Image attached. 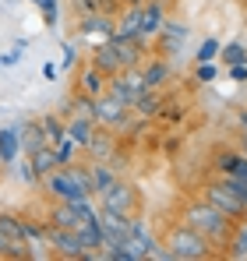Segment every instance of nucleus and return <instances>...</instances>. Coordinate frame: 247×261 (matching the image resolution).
Listing matches in <instances>:
<instances>
[{
	"mask_svg": "<svg viewBox=\"0 0 247 261\" xmlns=\"http://www.w3.org/2000/svg\"><path fill=\"white\" fill-rule=\"evenodd\" d=\"M180 219H184L187 226H194L215 251H226V244H230V237H233V229H237V222H233L230 216H223V212H219L212 201H205V198L184 201Z\"/></svg>",
	"mask_w": 247,
	"mask_h": 261,
	"instance_id": "f257e3e1",
	"label": "nucleus"
},
{
	"mask_svg": "<svg viewBox=\"0 0 247 261\" xmlns=\"http://www.w3.org/2000/svg\"><path fill=\"white\" fill-rule=\"evenodd\" d=\"M163 247H166V254H169V261H205V258H215L219 254L205 237L194 226H187L184 219L166 226Z\"/></svg>",
	"mask_w": 247,
	"mask_h": 261,
	"instance_id": "f03ea898",
	"label": "nucleus"
},
{
	"mask_svg": "<svg viewBox=\"0 0 247 261\" xmlns=\"http://www.w3.org/2000/svg\"><path fill=\"white\" fill-rule=\"evenodd\" d=\"M99 208L117 216H138L141 212V191L127 180H113L106 191H99Z\"/></svg>",
	"mask_w": 247,
	"mask_h": 261,
	"instance_id": "7ed1b4c3",
	"label": "nucleus"
},
{
	"mask_svg": "<svg viewBox=\"0 0 247 261\" xmlns=\"http://www.w3.org/2000/svg\"><path fill=\"white\" fill-rule=\"evenodd\" d=\"M202 198L205 201H212L223 216H230L233 222H240V219H247V205L237 198V191L226 184V176H219V180H208V184H202Z\"/></svg>",
	"mask_w": 247,
	"mask_h": 261,
	"instance_id": "20e7f679",
	"label": "nucleus"
},
{
	"mask_svg": "<svg viewBox=\"0 0 247 261\" xmlns=\"http://www.w3.org/2000/svg\"><path fill=\"white\" fill-rule=\"evenodd\" d=\"M92 117H95L99 127H106V130H127V127H131L134 110L124 106V102H117L113 95H99L95 106H92Z\"/></svg>",
	"mask_w": 247,
	"mask_h": 261,
	"instance_id": "39448f33",
	"label": "nucleus"
},
{
	"mask_svg": "<svg viewBox=\"0 0 247 261\" xmlns=\"http://www.w3.org/2000/svg\"><path fill=\"white\" fill-rule=\"evenodd\" d=\"M42 187H46V194L53 201H82V198H88L82 187H78V180L71 176L67 166H57L50 176H42Z\"/></svg>",
	"mask_w": 247,
	"mask_h": 261,
	"instance_id": "423d86ee",
	"label": "nucleus"
},
{
	"mask_svg": "<svg viewBox=\"0 0 247 261\" xmlns=\"http://www.w3.org/2000/svg\"><path fill=\"white\" fill-rule=\"evenodd\" d=\"M46 247H53L57 258H67V261H82L88 251H85L78 229H60V226H50L46 229Z\"/></svg>",
	"mask_w": 247,
	"mask_h": 261,
	"instance_id": "0eeeda50",
	"label": "nucleus"
},
{
	"mask_svg": "<svg viewBox=\"0 0 247 261\" xmlns=\"http://www.w3.org/2000/svg\"><path fill=\"white\" fill-rule=\"evenodd\" d=\"M212 163H215L219 176H233V180H244L247 184V155L240 148H215Z\"/></svg>",
	"mask_w": 247,
	"mask_h": 261,
	"instance_id": "6e6552de",
	"label": "nucleus"
},
{
	"mask_svg": "<svg viewBox=\"0 0 247 261\" xmlns=\"http://www.w3.org/2000/svg\"><path fill=\"white\" fill-rule=\"evenodd\" d=\"M78 32H82L85 39H92V43H106V39H113V18L110 14H82V21H78Z\"/></svg>",
	"mask_w": 247,
	"mask_h": 261,
	"instance_id": "1a4fd4ad",
	"label": "nucleus"
},
{
	"mask_svg": "<svg viewBox=\"0 0 247 261\" xmlns=\"http://www.w3.org/2000/svg\"><path fill=\"white\" fill-rule=\"evenodd\" d=\"M166 21V0H145L141 4V43L156 39Z\"/></svg>",
	"mask_w": 247,
	"mask_h": 261,
	"instance_id": "9d476101",
	"label": "nucleus"
},
{
	"mask_svg": "<svg viewBox=\"0 0 247 261\" xmlns=\"http://www.w3.org/2000/svg\"><path fill=\"white\" fill-rule=\"evenodd\" d=\"M113 36L120 39H141V4L134 7H120L117 18H113Z\"/></svg>",
	"mask_w": 247,
	"mask_h": 261,
	"instance_id": "9b49d317",
	"label": "nucleus"
},
{
	"mask_svg": "<svg viewBox=\"0 0 247 261\" xmlns=\"http://www.w3.org/2000/svg\"><path fill=\"white\" fill-rule=\"evenodd\" d=\"M99 222H103L106 244H124V240L134 233V222H131V216H117V212H103V208H99Z\"/></svg>",
	"mask_w": 247,
	"mask_h": 261,
	"instance_id": "f8f14e48",
	"label": "nucleus"
},
{
	"mask_svg": "<svg viewBox=\"0 0 247 261\" xmlns=\"http://www.w3.org/2000/svg\"><path fill=\"white\" fill-rule=\"evenodd\" d=\"M85 152L92 155V163H110V159H113V152H117V130L95 127L92 141L85 145Z\"/></svg>",
	"mask_w": 247,
	"mask_h": 261,
	"instance_id": "ddd939ff",
	"label": "nucleus"
},
{
	"mask_svg": "<svg viewBox=\"0 0 247 261\" xmlns=\"http://www.w3.org/2000/svg\"><path fill=\"white\" fill-rule=\"evenodd\" d=\"M88 64H92V67H99L106 78H113V74H120V71H124L120 57H117V49H113L110 39H106V43H95V49L88 53Z\"/></svg>",
	"mask_w": 247,
	"mask_h": 261,
	"instance_id": "4468645a",
	"label": "nucleus"
},
{
	"mask_svg": "<svg viewBox=\"0 0 247 261\" xmlns=\"http://www.w3.org/2000/svg\"><path fill=\"white\" fill-rule=\"evenodd\" d=\"M106 85H110V78H106V74H103L99 67L85 64L82 71H78L75 92H82V95H92V99H99V95H106Z\"/></svg>",
	"mask_w": 247,
	"mask_h": 261,
	"instance_id": "2eb2a0df",
	"label": "nucleus"
},
{
	"mask_svg": "<svg viewBox=\"0 0 247 261\" xmlns=\"http://www.w3.org/2000/svg\"><path fill=\"white\" fill-rule=\"evenodd\" d=\"M184 39H187V25H180V21H163V29H159V36H156L159 57H173L177 46H184Z\"/></svg>",
	"mask_w": 247,
	"mask_h": 261,
	"instance_id": "dca6fc26",
	"label": "nucleus"
},
{
	"mask_svg": "<svg viewBox=\"0 0 247 261\" xmlns=\"http://www.w3.org/2000/svg\"><path fill=\"white\" fill-rule=\"evenodd\" d=\"M110 43H113V49H117L124 67H141V64H145V53H149V49H145L141 39H120V36H113Z\"/></svg>",
	"mask_w": 247,
	"mask_h": 261,
	"instance_id": "f3484780",
	"label": "nucleus"
},
{
	"mask_svg": "<svg viewBox=\"0 0 247 261\" xmlns=\"http://www.w3.org/2000/svg\"><path fill=\"white\" fill-rule=\"evenodd\" d=\"M163 106H166V99H163V88H145L138 99H134V117H145V120H152V117H159L163 113Z\"/></svg>",
	"mask_w": 247,
	"mask_h": 261,
	"instance_id": "a211bd4d",
	"label": "nucleus"
},
{
	"mask_svg": "<svg viewBox=\"0 0 247 261\" xmlns=\"http://www.w3.org/2000/svg\"><path fill=\"white\" fill-rule=\"evenodd\" d=\"M95 117L92 113H75V117H67V138H75V145L85 148L88 141H92V134H95Z\"/></svg>",
	"mask_w": 247,
	"mask_h": 261,
	"instance_id": "6ab92c4d",
	"label": "nucleus"
},
{
	"mask_svg": "<svg viewBox=\"0 0 247 261\" xmlns=\"http://www.w3.org/2000/svg\"><path fill=\"white\" fill-rule=\"evenodd\" d=\"M78 237H82V244H85V251H103V244H106V233H103V222H99V216H92V219H82L78 222Z\"/></svg>",
	"mask_w": 247,
	"mask_h": 261,
	"instance_id": "aec40b11",
	"label": "nucleus"
},
{
	"mask_svg": "<svg viewBox=\"0 0 247 261\" xmlns=\"http://www.w3.org/2000/svg\"><path fill=\"white\" fill-rule=\"evenodd\" d=\"M141 74H145V88H163L169 82V64H166V57H145V64H141Z\"/></svg>",
	"mask_w": 247,
	"mask_h": 261,
	"instance_id": "412c9836",
	"label": "nucleus"
},
{
	"mask_svg": "<svg viewBox=\"0 0 247 261\" xmlns=\"http://www.w3.org/2000/svg\"><path fill=\"white\" fill-rule=\"evenodd\" d=\"M29 159V166H32V173H36V180H42V176H50L60 163H57V148L53 145H42L39 152H32V155H25Z\"/></svg>",
	"mask_w": 247,
	"mask_h": 261,
	"instance_id": "4be33fe9",
	"label": "nucleus"
},
{
	"mask_svg": "<svg viewBox=\"0 0 247 261\" xmlns=\"http://www.w3.org/2000/svg\"><path fill=\"white\" fill-rule=\"evenodd\" d=\"M223 258H230V261H244L247 258V219L237 222V229H233V237H230Z\"/></svg>",
	"mask_w": 247,
	"mask_h": 261,
	"instance_id": "5701e85b",
	"label": "nucleus"
},
{
	"mask_svg": "<svg viewBox=\"0 0 247 261\" xmlns=\"http://www.w3.org/2000/svg\"><path fill=\"white\" fill-rule=\"evenodd\" d=\"M18 134H21V152H25V155H32V152H39L42 145H50V141H46L42 124H25Z\"/></svg>",
	"mask_w": 247,
	"mask_h": 261,
	"instance_id": "b1692460",
	"label": "nucleus"
},
{
	"mask_svg": "<svg viewBox=\"0 0 247 261\" xmlns=\"http://www.w3.org/2000/svg\"><path fill=\"white\" fill-rule=\"evenodd\" d=\"M25 258H32V244H14L0 229V261H25Z\"/></svg>",
	"mask_w": 247,
	"mask_h": 261,
	"instance_id": "393cba45",
	"label": "nucleus"
},
{
	"mask_svg": "<svg viewBox=\"0 0 247 261\" xmlns=\"http://www.w3.org/2000/svg\"><path fill=\"white\" fill-rule=\"evenodd\" d=\"M18 152H21V134L11 130V127H0V159H4V166L14 163Z\"/></svg>",
	"mask_w": 247,
	"mask_h": 261,
	"instance_id": "a878e982",
	"label": "nucleus"
},
{
	"mask_svg": "<svg viewBox=\"0 0 247 261\" xmlns=\"http://www.w3.org/2000/svg\"><path fill=\"white\" fill-rule=\"evenodd\" d=\"M75 7L82 11V14H110V18H117V11H120L124 4L120 0H75Z\"/></svg>",
	"mask_w": 247,
	"mask_h": 261,
	"instance_id": "bb28decb",
	"label": "nucleus"
},
{
	"mask_svg": "<svg viewBox=\"0 0 247 261\" xmlns=\"http://www.w3.org/2000/svg\"><path fill=\"white\" fill-rule=\"evenodd\" d=\"M0 229H4L14 244H29V240H25V229H21V216H14V212H0Z\"/></svg>",
	"mask_w": 247,
	"mask_h": 261,
	"instance_id": "cd10ccee",
	"label": "nucleus"
},
{
	"mask_svg": "<svg viewBox=\"0 0 247 261\" xmlns=\"http://www.w3.org/2000/svg\"><path fill=\"white\" fill-rule=\"evenodd\" d=\"M21 229H25V240H29L32 247H46V229H50L46 219H42L39 226H36L32 219H21Z\"/></svg>",
	"mask_w": 247,
	"mask_h": 261,
	"instance_id": "c85d7f7f",
	"label": "nucleus"
},
{
	"mask_svg": "<svg viewBox=\"0 0 247 261\" xmlns=\"http://www.w3.org/2000/svg\"><path fill=\"white\" fill-rule=\"evenodd\" d=\"M67 170H71V176L78 180V187H82L85 194L92 198V194H95V180H92V166H78V163H71Z\"/></svg>",
	"mask_w": 247,
	"mask_h": 261,
	"instance_id": "c756f323",
	"label": "nucleus"
},
{
	"mask_svg": "<svg viewBox=\"0 0 247 261\" xmlns=\"http://www.w3.org/2000/svg\"><path fill=\"white\" fill-rule=\"evenodd\" d=\"M39 124H42V130H46V141H50V145H57V141L67 134V124H64L60 117H42Z\"/></svg>",
	"mask_w": 247,
	"mask_h": 261,
	"instance_id": "7c9ffc66",
	"label": "nucleus"
},
{
	"mask_svg": "<svg viewBox=\"0 0 247 261\" xmlns=\"http://www.w3.org/2000/svg\"><path fill=\"white\" fill-rule=\"evenodd\" d=\"M219 57H223V64H247V46H240L233 39V43L219 46Z\"/></svg>",
	"mask_w": 247,
	"mask_h": 261,
	"instance_id": "2f4dec72",
	"label": "nucleus"
},
{
	"mask_svg": "<svg viewBox=\"0 0 247 261\" xmlns=\"http://www.w3.org/2000/svg\"><path fill=\"white\" fill-rule=\"evenodd\" d=\"M92 180H95V194H99V191H106L117 176H113V170H110L106 163H92Z\"/></svg>",
	"mask_w": 247,
	"mask_h": 261,
	"instance_id": "473e14b6",
	"label": "nucleus"
},
{
	"mask_svg": "<svg viewBox=\"0 0 247 261\" xmlns=\"http://www.w3.org/2000/svg\"><path fill=\"white\" fill-rule=\"evenodd\" d=\"M53 148H57V163H60V166H71V163H75V148H78V145H75V138H67V134H64Z\"/></svg>",
	"mask_w": 247,
	"mask_h": 261,
	"instance_id": "72a5a7b5",
	"label": "nucleus"
},
{
	"mask_svg": "<svg viewBox=\"0 0 247 261\" xmlns=\"http://www.w3.org/2000/svg\"><path fill=\"white\" fill-rule=\"evenodd\" d=\"M219 39H212V36H208L205 43H202V49H198V64H208V60H215V57H219Z\"/></svg>",
	"mask_w": 247,
	"mask_h": 261,
	"instance_id": "f704fd0d",
	"label": "nucleus"
},
{
	"mask_svg": "<svg viewBox=\"0 0 247 261\" xmlns=\"http://www.w3.org/2000/svg\"><path fill=\"white\" fill-rule=\"evenodd\" d=\"M215 74H219V71H215V64H212V60H208V64H198V71H194V78H198L202 85L215 82Z\"/></svg>",
	"mask_w": 247,
	"mask_h": 261,
	"instance_id": "c9c22d12",
	"label": "nucleus"
},
{
	"mask_svg": "<svg viewBox=\"0 0 247 261\" xmlns=\"http://www.w3.org/2000/svg\"><path fill=\"white\" fill-rule=\"evenodd\" d=\"M230 78L233 82H247V64H230Z\"/></svg>",
	"mask_w": 247,
	"mask_h": 261,
	"instance_id": "e433bc0d",
	"label": "nucleus"
},
{
	"mask_svg": "<svg viewBox=\"0 0 247 261\" xmlns=\"http://www.w3.org/2000/svg\"><path fill=\"white\" fill-rule=\"evenodd\" d=\"M60 64H64V71H67V67H75V46L64 43V60H60Z\"/></svg>",
	"mask_w": 247,
	"mask_h": 261,
	"instance_id": "4c0bfd02",
	"label": "nucleus"
},
{
	"mask_svg": "<svg viewBox=\"0 0 247 261\" xmlns=\"http://www.w3.org/2000/svg\"><path fill=\"white\" fill-rule=\"evenodd\" d=\"M124 7H131V4H134V7H138V4H145V0H120Z\"/></svg>",
	"mask_w": 247,
	"mask_h": 261,
	"instance_id": "58836bf2",
	"label": "nucleus"
},
{
	"mask_svg": "<svg viewBox=\"0 0 247 261\" xmlns=\"http://www.w3.org/2000/svg\"><path fill=\"white\" fill-rule=\"evenodd\" d=\"M240 152H244V155H247V134H244V138H240Z\"/></svg>",
	"mask_w": 247,
	"mask_h": 261,
	"instance_id": "ea45409f",
	"label": "nucleus"
},
{
	"mask_svg": "<svg viewBox=\"0 0 247 261\" xmlns=\"http://www.w3.org/2000/svg\"><path fill=\"white\" fill-rule=\"evenodd\" d=\"M0 170H4V159H0Z\"/></svg>",
	"mask_w": 247,
	"mask_h": 261,
	"instance_id": "a19ab883",
	"label": "nucleus"
}]
</instances>
